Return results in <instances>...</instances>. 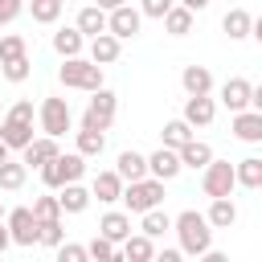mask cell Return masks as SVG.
<instances>
[{"mask_svg": "<svg viewBox=\"0 0 262 262\" xmlns=\"http://www.w3.org/2000/svg\"><path fill=\"white\" fill-rule=\"evenodd\" d=\"M168 229H172V217H168L164 209H147V213H143V225H139V233H147V237L156 242V237H164Z\"/></svg>", "mask_w": 262, "mask_h": 262, "instance_id": "1f68e13d", "label": "cell"}, {"mask_svg": "<svg viewBox=\"0 0 262 262\" xmlns=\"http://www.w3.org/2000/svg\"><path fill=\"white\" fill-rule=\"evenodd\" d=\"M8 156H12V151H8V143H4V139H0V164H4V160H8Z\"/></svg>", "mask_w": 262, "mask_h": 262, "instance_id": "f907efd6", "label": "cell"}, {"mask_svg": "<svg viewBox=\"0 0 262 262\" xmlns=\"http://www.w3.org/2000/svg\"><path fill=\"white\" fill-rule=\"evenodd\" d=\"M94 4H98L102 12H111V8H119V4H127V0H94Z\"/></svg>", "mask_w": 262, "mask_h": 262, "instance_id": "7dc6e473", "label": "cell"}, {"mask_svg": "<svg viewBox=\"0 0 262 262\" xmlns=\"http://www.w3.org/2000/svg\"><path fill=\"white\" fill-rule=\"evenodd\" d=\"M82 172H86V156H78V151H57L45 168H41V180H45V188H66V184H74V180H82Z\"/></svg>", "mask_w": 262, "mask_h": 262, "instance_id": "277c9868", "label": "cell"}, {"mask_svg": "<svg viewBox=\"0 0 262 262\" xmlns=\"http://www.w3.org/2000/svg\"><path fill=\"white\" fill-rule=\"evenodd\" d=\"M213 115H217V102H213L209 94H192V98L184 102V115H180V119H184L188 127H209Z\"/></svg>", "mask_w": 262, "mask_h": 262, "instance_id": "7c38bea8", "label": "cell"}, {"mask_svg": "<svg viewBox=\"0 0 262 262\" xmlns=\"http://www.w3.org/2000/svg\"><path fill=\"white\" fill-rule=\"evenodd\" d=\"M0 119H4V111H0Z\"/></svg>", "mask_w": 262, "mask_h": 262, "instance_id": "db71d44e", "label": "cell"}, {"mask_svg": "<svg viewBox=\"0 0 262 262\" xmlns=\"http://www.w3.org/2000/svg\"><path fill=\"white\" fill-rule=\"evenodd\" d=\"M94 196H90V188H82L78 180L74 184H66V188H57V205H61V213H86V205H90Z\"/></svg>", "mask_w": 262, "mask_h": 262, "instance_id": "44dd1931", "label": "cell"}, {"mask_svg": "<svg viewBox=\"0 0 262 262\" xmlns=\"http://www.w3.org/2000/svg\"><path fill=\"white\" fill-rule=\"evenodd\" d=\"M33 217H37V225L61 221V205H57V196H37V201H33Z\"/></svg>", "mask_w": 262, "mask_h": 262, "instance_id": "d590c367", "label": "cell"}, {"mask_svg": "<svg viewBox=\"0 0 262 262\" xmlns=\"http://www.w3.org/2000/svg\"><path fill=\"white\" fill-rule=\"evenodd\" d=\"M0 217H4V201H0Z\"/></svg>", "mask_w": 262, "mask_h": 262, "instance_id": "f5cc1de1", "label": "cell"}, {"mask_svg": "<svg viewBox=\"0 0 262 262\" xmlns=\"http://www.w3.org/2000/svg\"><path fill=\"white\" fill-rule=\"evenodd\" d=\"M98 233H102V237H111L115 246H123V242L131 237V213H119V209L102 213V221H98Z\"/></svg>", "mask_w": 262, "mask_h": 262, "instance_id": "2e32d148", "label": "cell"}, {"mask_svg": "<svg viewBox=\"0 0 262 262\" xmlns=\"http://www.w3.org/2000/svg\"><path fill=\"white\" fill-rule=\"evenodd\" d=\"M106 262H127V258H123V250H115V254H111Z\"/></svg>", "mask_w": 262, "mask_h": 262, "instance_id": "816d5d0a", "label": "cell"}, {"mask_svg": "<svg viewBox=\"0 0 262 262\" xmlns=\"http://www.w3.org/2000/svg\"><path fill=\"white\" fill-rule=\"evenodd\" d=\"M16 57H29V41L20 33H4L0 37V61H16Z\"/></svg>", "mask_w": 262, "mask_h": 262, "instance_id": "e575fe53", "label": "cell"}, {"mask_svg": "<svg viewBox=\"0 0 262 262\" xmlns=\"http://www.w3.org/2000/svg\"><path fill=\"white\" fill-rule=\"evenodd\" d=\"M74 143H78L74 151L86 156V160H90V156H102V147H106V131H86V127H78V131H74Z\"/></svg>", "mask_w": 262, "mask_h": 262, "instance_id": "83f0119b", "label": "cell"}, {"mask_svg": "<svg viewBox=\"0 0 262 262\" xmlns=\"http://www.w3.org/2000/svg\"><path fill=\"white\" fill-rule=\"evenodd\" d=\"M172 4H176V0H139V12H143V16H151V20H164Z\"/></svg>", "mask_w": 262, "mask_h": 262, "instance_id": "60d3db41", "label": "cell"}, {"mask_svg": "<svg viewBox=\"0 0 262 262\" xmlns=\"http://www.w3.org/2000/svg\"><path fill=\"white\" fill-rule=\"evenodd\" d=\"M37 119H41V131H45L49 139H61V135H66V131L74 127L70 102H66V98H57V94L41 98V106H37Z\"/></svg>", "mask_w": 262, "mask_h": 262, "instance_id": "8992f818", "label": "cell"}, {"mask_svg": "<svg viewBox=\"0 0 262 262\" xmlns=\"http://www.w3.org/2000/svg\"><path fill=\"white\" fill-rule=\"evenodd\" d=\"M37 233H41V225H37V217H33L29 205H20V209L8 213V237H12V246H37Z\"/></svg>", "mask_w": 262, "mask_h": 262, "instance_id": "9c48e42d", "label": "cell"}, {"mask_svg": "<svg viewBox=\"0 0 262 262\" xmlns=\"http://www.w3.org/2000/svg\"><path fill=\"white\" fill-rule=\"evenodd\" d=\"M205 221H209L213 229H229V225L237 221V205H233L229 196H217V201L209 205V213H205Z\"/></svg>", "mask_w": 262, "mask_h": 262, "instance_id": "d4e9b609", "label": "cell"}, {"mask_svg": "<svg viewBox=\"0 0 262 262\" xmlns=\"http://www.w3.org/2000/svg\"><path fill=\"white\" fill-rule=\"evenodd\" d=\"M53 49H57L61 57H82L86 37H82L78 29H57V33H53Z\"/></svg>", "mask_w": 262, "mask_h": 262, "instance_id": "4316f807", "label": "cell"}, {"mask_svg": "<svg viewBox=\"0 0 262 262\" xmlns=\"http://www.w3.org/2000/svg\"><path fill=\"white\" fill-rule=\"evenodd\" d=\"M151 262H184V250L180 246H164V250H156Z\"/></svg>", "mask_w": 262, "mask_h": 262, "instance_id": "7bdbcfd3", "label": "cell"}, {"mask_svg": "<svg viewBox=\"0 0 262 262\" xmlns=\"http://www.w3.org/2000/svg\"><path fill=\"white\" fill-rule=\"evenodd\" d=\"M74 29H78L82 37H98V33H106V12H102L98 4H86V8L78 12Z\"/></svg>", "mask_w": 262, "mask_h": 262, "instance_id": "7402d4cb", "label": "cell"}, {"mask_svg": "<svg viewBox=\"0 0 262 262\" xmlns=\"http://www.w3.org/2000/svg\"><path fill=\"white\" fill-rule=\"evenodd\" d=\"M123 205H127V213H147V209H160V201H164V180H156V176H143V180H135V184H123V196H119Z\"/></svg>", "mask_w": 262, "mask_h": 262, "instance_id": "5b68a950", "label": "cell"}, {"mask_svg": "<svg viewBox=\"0 0 262 262\" xmlns=\"http://www.w3.org/2000/svg\"><path fill=\"white\" fill-rule=\"evenodd\" d=\"M115 172L123 176V184H135V180H143V176H147V156H139V151H119V164H115Z\"/></svg>", "mask_w": 262, "mask_h": 262, "instance_id": "ffe728a7", "label": "cell"}, {"mask_svg": "<svg viewBox=\"0 0 262 262\" xmlns=\"http://www.w3.org/2000/svg\"><path fill=\"white\" fill-rule=\"evenodd\" d=\"M37 242H41V246H49V250H57V246L66 242V229H61V221H49V225H41Z\"/></svg>", "mask_w": 262, "mask_h": 262, "instance_id": "f35d334b", "label": "cell"}, {"mask_svg": "<svg viewBox=\"0 0 262 262\" xmlns=\"http://www.w3.org/2000/svg\"><path fill=\"white\" fill-rule=\"evenodd\" d=\"M61 8H66V0H29V12L37 25H53L61 16Z\"/></svg>", "mask_w": 262, "mask_h": 262, "instance_id": "836d02e7", "label": "cell"}, {"mask_svg": "<svg viewBox=\"0 0 262 262\" xmlns=\"http://www.w3.org/2000/svg\"><path fill=\"white\" fill-rule=\"evenodd\" d=\"M229 131H233V139H242V143H262V115H258V111H237Z\"/></svg>", "mask_w": 262, "mask_h": 262, "instance_id": "e0dca14e", "label": "cell"}, {"mask_svg": "<svg viewBox=\"0 0 262 262\" xmlns=\"http://www.w3.org/2000/svg\"><path fill=\"white\" fill-rule=\"evenodd\" d=\"M25 180H29V168L8 156V160L0 164V188H4V192H16V188H25Z\"/></svg>", "mask_w": 262, "mask_h": 262, "instance_id": "f1b7e54d", "label": "cell"}, {"mask_svg": "<svg viewBox=\"0 0 262 262\" xmlns=\"http://www.w3.org/2000/svg\"><path fill=\"white\" fill-rule=\"evenodd\" d=\"M233 172H237V184H242V188H262V156H246V160H237Z\"/></svg>", "mask_w": 262, "mask_h": 262, "instance_id": "f546056e", "label": "cell"}, {"mask_svg": "<svg viewBox=\"0 0 262 262\" xmlns=\"http://www.w3.org/2000/svg\"><path fill=\"white\" fill-rule=\"evenodd\" d=\"M90 196H98L102 205H115L119 196H123V176L111 168V172H98L94 180H90Z\"/></svg>", "mask_w": 262, "mask_h": 262, "instance_id": "9a60e30c", "label": "cell"}, {"mask_svg": "<svg viewBox=\"0 0 262 262\" xmlns=\"http://www.w3.org/2000/svg\"><path fill=\"white\" fill-rule=\"evenodd\" d=\"M180 86H184L188 98H192V94H213V74H209V66H184Z\"/></svg>", "mask_w": 262, "mask_h": 262, "instance_id": "d6986e66", "label": "cell"}, {"mask_svg": "<svg viewBox=\"0 0 262 262\" xmlns=\"http://www.w3.org/2000/svg\"><path fill=\"white\" fill-rule=\"evenodd\" d=\"M119 53H123V41L119 37H111V33H98V37H90V61L94 66H111V61H119Z\"/></svg>", "mask_w": 262, "mask_h": 262, "instance_id": "4fadbf2b", "label": "cell"}, {"mask_svg": "<svg viewBox=\"0 0 262 262\" xmlns=\"http://www.w3.org/2000/svg\"><path fill=\"white\" fill-rule=\"evenodd\" d=\"M250 94H254V86L246 82V78H229L225 86H221V102L237 115V111H250Z\"/></svg>", "mask_w": 262, "mask_h": 262, "instance_id": "ac0fdd59", "label": "cell"}, {"mask_svg": "<svg viewBox=\"0 0 262 262\" xmlns=\"http://www.w3.org/2000/svg\"><path fill=\"white\" fill-rule=\"evenodd\" d=\"M233 188H237L233 164H229V160H209V168L201 172V192H205L209 201H217V196H229Z\"/></svg>", "mask_w": 262, "mask_h": 262, "instance_id": "ba28073f", "label": "cell"}, {"mask_svg": "<svg viewBox=\"0 0 262 262\" xmlns=\"http://www.w3.org/2000/svg\"><path fill=\"white\" fill-rule=\"evenodd\" d=\"M139 25H143V12H139V8H131V4H119V8H111V12H106V33H111V37H119V41L135 37V33H139Z\"/></svg>", "mask_w": 262, "mask_h": 262, "instance_id": "30bf717a", "label": "cell"}, {"mask_svg": "<svg viewBox=\"0 0 262 262\" xmlns=\"http://www.w3.org/2000/svg\"><path fill=\"white\" fill-rule=\"evenodd\" d=\"M57 262H90V250L78 242H61L57 246Z\"/></svg>", "mask_w": 262, "mask_h": 262, "instance_id": "ab89813d", "label": "cell"}, {"mask_svg": "<svg viewBox=\"0 0 262 262\" xmlns=\"http://www.w3.org/2000/svg\"><path fill=\"white\" fill-rule=\"evenodd\" d=\"M8 246H12V237H8V225H0V254H4Z\"/></svg>", "mask_w": 262, "mask_h": 262, "instance_id": "c3c4849f", "label": "cell"}, {"mask_svg": "<svg viewBox=\"0 0 262 262\" xmlns=\"http://www.w3.org/2000/svg\"><path fill=\"white\" fill-rule=\"evenodd\" d=\"M115 111H119V98L102 86V90L90 94V102H86V111H82V127H86V131H106V127L115 123Z\"/></svg>", "mask_w": 262, "mask_h": 262, "instance_id": "52a82bcc", "label": "cell"}, {"mask_svg": "<svg viewBox=\"0 0 262 262\" xmlns=\"http://www.w3.org/2000/svg\"><path fill=\"white\" fill-rule=\"evenodd\" d=\"M176 4H180V8H188V12L196 16V12H205V8L213 4V0H176Z\"/></svg>", "mask_w": 262, "mask_h": 262, "instance_id": "ee69618b", "label": "cell"}, {"mask_svg": "<svg viewBox=\"0 0 262 262\" xmlns=\"http://www.w3.org/2000/svg\"><path fill=\"white\" fill-rule=\"evenodd\" d=\"M209 160H213V147H209V143H201V139H188V143L180 147V164H184V168H192V172H205V168H209Z\"/></svg>", "mask_w": 262, "mask_h": 262, "instance_id": "cb8c5ba5", "label": "cell"}, {"mask_svg": "<svg viewBox=\"0 0 262 262\" xmlns=\"http://www.w3.org/2000/svg\"><path fill=\"white\" fill-rule=\"evenodd\" d=\"M57 151H61V147H57V139L41 135V139H33V143L20 151V164H25V168H45V164H49Z\"/></svg>", "mask_w": 262, "mask_h": 262, "instance_id": "5bb4252c", "label": "cell"}, {"mask_svg": "<svg viewBox=\"0 0 262 262\" xmlns=\"http://www.w3.org/2000/svg\"><path fill=\"white\" fill-rule=\"evenodd\" d=\"M123 258H127V262H151V258H156V242H151L147 233H131V237L123 242Z\"/></svg>", "mask_w": 262, "mask_h": 262, "instance_id": "484cf974", "label": "cell"}, {"mask_svg": "<svg viewBox=\"0 0 262 262\" xmlns=\"http://www.w3.org/2000/svg\"><path fill=\"white\" fill-rule=\"evenodd\" d=\"M172 229H176V242H180V250H184V254L201 258L205 250H213V225L205 221V213L184 209V213H176V217H172Z\"/></svg>", "mask_w": 262, "mask_h": 262, "instance_id": "6da1fadb", "label": "cell"}, {"mask_svg": "<svg viewBox=\"0 0 262 262\" xmlns=\"http://www.w3.org/2000/svg\"><path fill=\"white\" fill-rule=\"evenodd\" d=\"M250 37H254V41L262 45V16H254V29H250Z\"/></svg>", "mask_w": 262, "mask_h": 262, "instance_id": "681fc988", "label": "cell"}, {"mask_svg": "<svg viewBox=\"0 0 262 262\" xmlns=\"http://www.w3.org/2000/svg\"><path fill=\"white\" fill-rule=\"evenodd\" d=\"M188 139H192V127H188L184 119H172V123H164V147L180 151V147H184Z\"/></svg>", "mask_w": 262, "mask_h": 262, "instance_id": "d6a6232c", "label": "cell"}, {"mask_svg": "<svg viewBox=\"0 0 262 262\" xmlns=\"http://www.w3.org/2000/svg\"><path fill=\"white\" fill-rule=\"evenodd\" d=\"M221 29H225V37H229V41H242V37H250L254 16H250L246 8H229V12L221 16Z\"/></svg>", "mask_w": 262, "mask_h": 262, "instance_id": "603a6c76", "label": "cell"}, {"mask_svg": "<svg viewBox=\"0 0 262 262\" xmlns=\"http://www.w3.org/2000/svg\"><path fill=\"white\" fill-rule=\"evenodd\" d=\"M20 12H25V0H0V29H4V25H12Z\"/></svg>", "mask_w": 262, "mask_h": 262, "instance_id": "b9f144b4", "label": "cell"}, {"mask_svg": "<svg viewBox=\"0 0 262 262\" xmlns=\"http://www.w3.org/2000/svg\"><path fill=\"white\" fill-rule=\"evenodd\" d=\"M25 4H29V0H25Z\"/></svg>", "mask_w": 262, "mask_h": 262, "instance_id": "11a10c76", "label": "cell"}, {"mask_svg": "<svg viewBox=\"0 0 262 262\" xmlns=\"http://www.w3.org/2000/svg\"><path fill=\"white\" fill-rule=\"evenodd\" d=\"M0 139L8 143V151H25V147L33 143V102H29V98H20V102H12V106L4 111V119H0Z\"/></svg>", "mask_w": 262, "mask_h": 262, "instance_id": "7a4b0ae2", "label": "cell"}, {"mask_svg": "<svg viewBox=\"0 0 262 262\" xmlns=\"http://www.w3.org/2000/svg\"><path fill=\"white\" fill-rule=\"evenodd\" d=\"M184 172V164H180V151H172V147H164L160 143V151H151L147 156V176H156V180H176Z\"/></svg>", "mask_w": 262, "mask_h": 262, "instance_id": "8fae6325", "label": "cell"}, {"mask_svg": "<svg viewBox=\"0 0 262 262\" xmlns=\"http://www.w3.org/2000/svg\"><path fill=\"white\" fill-rule=\"evenodd\" d=\"M250 111H258V115H262V82H258V86H254V94H250Z\"/></svg>", "mask_w": 262, "mask_h": 262, "instance_id": "bcb514c9", "label": "cell"}, {"mask_svg": "<svg viewBox=\"0 0 262 262\" xmlns=\"http://www.w3.org/2000/svg\"><path fill=\"white\" fill-rule=\"evenodd\" d=\"M164 29H168L172 37H188V33H192V12L180 8V4H172L168 16H164Z\"/></svg>", "mask_w": 262, "mask_h": 262, "instance_id": "4dcf8cb0", "label": "cell"}, {"mask_svg": "<svg viewBox=\"0 0 262 262\" xmlns=\"http://www.w3.org/2000/svg\"><path fill=\"white\" fill-rule=\"evenodd\" d=\"M86 250H90V262H106V258H111V254H115L119 246H115L111 237H102V233H94V237L86 242Z\"/></svg>", "mask_w": 262, "mask_h": 262, "instance_id": "74e56055", "label": "cell"}, {"mask_svg": "<svg viewBox=\"0 0 262 262\" xmlns=\"http://www.w3.org/2000/svg\"><path fill=\"white\" fill-rule=\"evenodd\" d=\"M196 262H229V254H221V250H205Z\"/></svg>", "mask_w": 262, "mask_h": 262, "instance_id": "f6af8a7d", "label": "cell"}, {"mask_svg": "<svg viewBox=\"0 0 262 262\" xmlns=\"http://www.w3.org/2000/svg\"><path fill=\"white\" fill-rule=\"evenodd\" d=\"M0 74H4L8 82H25V78L33 74V61H29V57H16V61H0Z\"/></svg>", "mask_w": 262, "mask_h": 262, "instance_id": "8d00e7d4", "label": "cell"}, {"mask_svg": "<svg viewBox=\"0 0 262 262\" xmlns=\"http://www.w3.org/2000/svg\"><path fill=\"white\" fill-rule=\"evenodd\" d=\"M57 78H61V86H70V90H86V94L102 90V66H94L90 57H61Z\"/></svg>", "mask_w": 262, "mask_h": 262, "instance_id": "3957f363", "label": "cell"}]
</instances>
